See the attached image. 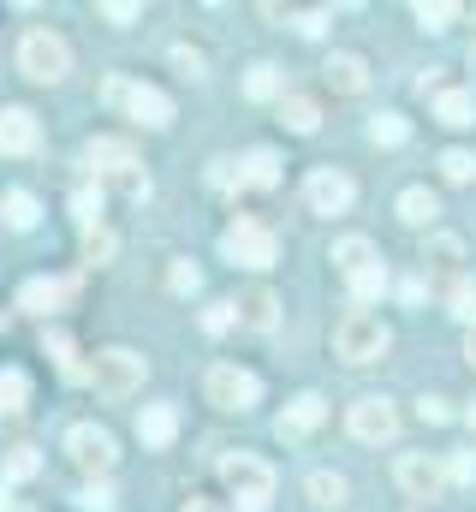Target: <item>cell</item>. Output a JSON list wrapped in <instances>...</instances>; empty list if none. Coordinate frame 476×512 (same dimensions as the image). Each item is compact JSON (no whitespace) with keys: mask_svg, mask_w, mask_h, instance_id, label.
<instances>
[{"mask_svg":"<svg viewBox=\"0 0 476 512\" xmlns=\"http://www.w3.org/2000/svg\"><path fill=\"white\" fill-rule=\"evenodd\" d=\"M102 102H108V108H119V114H131L137 126H149V131L173 126V102H167V90H155V84L108 78V84H102Z\"/></svg>","mask_w":476,"mask_h":512,"instance_id":"1","label":"cell"},{"mask_svg":"<svg viewBox=\"0 0 476 512\" xmlns=\"http://www.w3.org/2000/svg\"><path fill=\"white\" fill-rule=\"evenodd\" d=\"M387 346H393V334H387V322L369 316V310H346L340 328H334V352H340L346 364H381Z\"/></svg>","mask_w":476,"mask_h":512,"instance_id":"2","label":"cell"},{"mask_svg":"<svg viewBox=\"0 0 476 512\" xmlns=\"http://www.w3.org/2000/svg\"><path fill=\"white\" fill-rule=\"evenodd\" d=\"M18 72L36 78V84H66V72H72L66 36H54V30H24V42H18Z\"/></svg>","mask_w":476,"mask_h":512,"instance_id":"3","label":"cell"},{"mask_svg":"<svg viewBox=\"0 0 476 512\" xmlns=\"http://www.w3.org/2000/svg\"><path fill=\"white\" fill-rule=\"evenodd\" d=\"M221 483L233 489L238 512H268V501H274V471H268L256 453H233V459H221Z\"/></svg>","mask_w":476,"mask_h":512,"instance_id":"4","label":"cell"},{"mask_svg":"<svg viewBox=\"0 0 476 512\" xmlns=\"http://www.w3.org/2000/svg\"><path fill=\"white\" fill-rule=\"evenodd\" d=\"M221 256H227L233 268H274V256H280V239H274L262 221L238 215L233 227L221 233Z\"/></svg>","mask_w":476,"mask_h":512,"instance_id":"5","label":"cell"},{"mask_svg":"<svg viewBox=\"0 0 476 512\" xmlns=\"http://www.w3.org/2000/svg\"><path fill=\"white\" fill-rule=\"evenodd\" d=\"M143 376H149V364H143L137 352H125V346H108V352H96V370H90V382H96V393H102L108 405L131 399V393L143 387Z\"/></svg>","mask_w":476,"mask_h":512,"instance_id":"6","label":"cell"},{"mask_svg":"<svg viewBox=\"0 0 476 512\" xmlns=\"http://www.w3.org/2000/svg\"><path fill=\"white\" fill-rule=\"evenodd\" d=\"M209 185L215 191H268V185H280V161L268 149H250L238 161H215L209 167Z\"/></svg>","mask_w":476,"mask_h":512,"instance_id":"7","label":"cell"},{"mask_svg":"<svg viewBox=\"0 0 476 512\" xmlns=\"http://www.w3.org/2000/svg\"><path fill=\"white\" fill-rule=\"evenodd\" d=\"M66 453H72L78 471H96V477H108L114 459H119L114 435H108L102 423H72V429H66Z\"/></svg>","mask_w":476,"mask_h":512,"instance_id":"8","label":"cell"},{"mask_svg":"<svg viewBox=\"0 0 476 512\" xmlns=\"http://www.w3.org/2000/svg\"><path fill=\"white\" fill-rule=\"evenodd\" d=\"M203 393H209V405H221V411H250V405L262 399V382H256L250 370H238V364H215V370L203 376Z\"/></svg>","mask_w":476,"mask_h":512,"instance_id":"9","label":"cell"},{"mask_svg":"<svg viewBox=\"0 0 476 512\" xmlns=\"http://www.w3.org/2000/svg\"><path fill=\"white\" fill-rule=\"evenodd\" d=\"M346 429H352L357 441L381 447V441H393V435H399V411H393V399L363 393V399H352V411H346Z\"/></svg>","mask_w":476,"mask_h":512,"instance_id":"10","label":"cell"},{"mask_svg":"<svg viewBox=\"0 0 476 512\" xmlns=\"http://www.w3.org/2000/svg\"><path fill=\"white\" fill-rule=\"evenodd\" d=\"M357 197L352 173H340V167H316L310 179H304V203L316 209V215H346Z\"/></svg>","mask_w":476,"mask_h":512,"instance_id":"11","label":"cell"},{"mask_svg":"<svg viewBox=\"0 0 476 512\" xmlns=\"http://www.w3.org/2000/svg\"><path fill=\"white\" fill-rule=\"evenodd\" d=\"M393 477H399V489H405L411 501H435V495L447 489V465L429 459V453H405V459L393 465Z\"/></svg>","mask_w":476,"mask_h":512,"instance_id":"12","label":"cell"},{"mask_svg":"<svg viewBox=\"0 0 476 512\" xmlns=\"http://www.w3.org/2000/svg\"><path fill=\"white\" fill-rule=\"evenodd\" d=\"M84 167H90V173H96V179H131V173H137V149H131V143H125V137H90V143H84Z\"/></svg>","mask_w":476,"mask_h":512,"instance_id":"13","label":"cell"},{"mask_svg":"<svg viewBox=\"0 0 476 512\" xmlns=\"http://www.w3.org/2000/svg\"><path fill=\"white\" fill-rule=\"evenodd\" d=\"M322 417H328V399H322V393H298V399L274 417V435H280V441H304V435L322 429Z\"/></svg>","mask_w":476,"mask_h":512,"instance_id":"14","label":"cell"},{"mask_svg":"<svg viewBox=\"0 0 476 512\" xmlns=\"http://www.w3.org/2000/svg\"><path fill=\"white\" fill-rule=\"evenodd\" d=\"M42 143V126L30 108H0V155H30Z\"/></svg>","mask_w":476,"mask_h":512,"instance_id":"15","label":"cell"},{"mask_svg":"<svg viewBox=\"0 0 476 512\" xmlns=\"http://www.w3.org/2000/svg\"><path fill=\"white\" fill-rule=\"evenodd\" d=\"M233 316H238V328L268 334V328L280 322V298H274L268 286H250V292H238V298H233Z\"/></svg>","mask_w":476,"mask_h":512,"instance_id":"16","label":"cell"},{"mask_svg":"<svg viewBox=\"0 0 476 512\" xmlns=\"http://www.w3.org/2000/svg\"><path fill=\"white\" fill-rule=\"evenodd\" d=\"M173 435H179V411L173 405H143L137 411V441L143 447H173Z\"/></svg>","mask_w":476,"mask_h":512,"instance_id":"17","label":"cell"},{"mask_svg":"<svg viewBox=\"0 0 476 512\" xmlns=\"http://www.w3.org/2000/svg\"><path fill=\"white\" fill-rule=\"evenodd\" d=\"M66 280H24V292H18V310H30V316H48V310H60L66 304Z\"/></svg>","mask_w":476,"mask_h":512,"instance_id":"18","label":"cell"},{"mask_svg":"<svg viewBox=\"0 0 476 512\" xmlns=\"http://www.w3.org/2000/svg\"><path fill=\"white\" fill-rule=\"evenodd\" d=\"M322 78L340 90V96H357L363 84H369V66L357 60V54H328V66H322Z\"/></svg>","mask_w":476,"mask_h":512,"instance_id":"19","label":"cell"},{"mask_svg":"<svg viewBox=\"0 0 476 512\" xmlns=\"http://www.w3.org/2000/svg\"><path fill=\"white\" fill-rule=\"evenodd\" d=\"M459 262H465V245H459V239H447V233H441V239H429V251H423V268H429V274H441V280L453 286V280L465 274Z\"/></svg>","mask_w":476,"mask_h":512,"instance_id":"20","label":"cell"},{"mask_svg":"<svg viewBox=\"0 0 476 512\" xmlns=\"http://www.w3.org/2000/svg\"><path fill=\"white\" fill-rule=\"evenodd\" d=\"M435 120H441V126H476V96L471 90H441V96H435Z\"/></svg>","mask_w":476,"mask_h":512,"instance_id":"21","label":"cell"},{"mask_svg":"<svg viewBox=\"0 0 476 512\" xmlns=\"http://www.w3.org/2000/svg\"><path fill=\"white\" fill-rule=\"evenodd\" d=\"M441 215V203H435V191L429 185H411V191H399V221H411V227H429Z\"/></svg>","mask_w":476,"mask_h":512,"instance_id":"22","label":"cell"},{"mask_svg":"<svg viewBox=\"0 0 476 512\" xmlns=\"http://www.w3.org/2000/svg\"><path fill=\"white\" fill-rule=\"evenodd\" d=\"M375 262H381V256H375V245H369V239H357V233L334 245V268H340L346 280H352V274H363V268H375Z\"/></svg>","mask_w":476,"mask_h":512,"instance_id":"23","label":"cell"},{"mask_svg":"<svg viewBox=\"0 0 476 512\" xmlns=\"http://www.w3.org/2000/svg\"><path fill=\"white\" fill-rule=\"evenodd\" d=\"M280 126L298 131V137H310V131L322 126V114H316V102H310V96H280Z\"/></svg>","mask_w":476,"mask_h":512,"instance_id":"24","label":"cell"},{"mask_svg":"<svg viewBox=\"0 0 476 512\" xmlns=\"http://www.w3.org/2000/svg\"><path fill=\"white\" fill-rule=\"evenodd\" d=\"M0 215H6V227H18V233H30L42 209H36V197H30V191H6V203H0Z\"/></svg>","mask_w":476,"mask_h":512,"instance_id":"25","label":"cell"},{"mask_svg":"<svg viewBox=\"0 0 476 512\" xmlns=\"http://www.w3.org/2000/svg\"><path fill=\"white\" fill-rule=\"evenodd\" d=\"M36 471H42L36 447H12V453H6V465H0V489H6V483H30Z\"/></svg>","mask_w":476,"mask_h":512,"instance_id":"26","label":"cell"},{"mask_svg":"<svg viewBox=\"0 0 476 512\" xmlns=\"http://www.w3.org/2000/svg\"><path fill=\"white\" fill-rule=\"evenodd\" d=\"M447 304H453V316H459V322H471V328H476V274H471V268L447 286Z\"/></svg>","mask_w":476,"mask_h":512,"instance_id":"27","label":"cell"},{"mask_svg":"<svg viewBox=\"0 0 476 512\" xmlns=\"http://www.w3.org/2000/svg\"><path fill=\"white\" fill-rule=\"evenodd\" d=\"M24 399H30V376L24 370H0V417L24 411Z\"/></svg>","mask_w":476,"mask_h":512,"instance_id":"28","label":"cell"},{"mask_svg":"<svg viewBox=\"0 0 476 512\" xmlns=\"http://www.w3.org/2000/svg\"><path fill=\"white\" fill-rule=\"evenodd\" d=\"M310 501L316 507H346V477L340 471H316L310 477Z\"/></svg>","mask_w":476,"mask_h":512,"instance_id":"29","label":"cell"},{"mask_svg":"<svg viewBox=\"0 0 476 512\" xmlns=\"http://www.w3.org/2000/svg\"><path fill=\"white\" fill-rule=\"evenodd\" d=\"M405 137H411V126H405L399 114H375V120H369V143H381V149H399Z\"/></svg>","mask_w":476,"mask_h":512,"instance_id":"30","label":"cell"},{"mask_svg":"<svg viewBox=\"0 0 476 512\" xmlns=\"http://www.w3.org/2000/svg\"><path fill=\"white\" fill-rule=\"evenodd\" d=\"M346 286H352V298H357V304H375V298L387 292V268L375 262V268H363V274H352Z\"/></svg>","mask_w":476,"mask_h":512,"instance_id":"31","label":"cell"},{"mask_svg":"<svg viewBox=\"0 0 476 512\" xmlns=\"http://www.w3.org/2000/svg\"><path fill=\"white\" fill-rule=\"evenodd\" d=\"M244 96H256V102H268V96H280V66H250V78H244Z\"/></svg>","mask_w":476,"mask_h":512,"instance_id":"32","label":"cell"},{"mask_svg":"<svg viewBox=\"0 0 476 512\" xmlns=\"http://www.w3.org/2000/svg\"><path fill=\"white\" fill-rule=\"evenodd\" d=\"M72 221H78L84 233H96V227H102V191H78V197H72Z\"/></svg>","mask_w":476,"mask_h":512,"instance_id":"33","label":"cell"},{"mask_svg":"<svg viewBox=\"0 0 476 512\" xmlns=\"http://www.w3.org/2000/svg\"><path fill=\"white\" fill-rule=\"evenodd\" d=\"M441 173H447L453 185H471L476 179V155L471 149H447V155H441Z\"/></svg>","mask_w":476,"mask_h":512,"instance_id":"34","label":"cell"},{"mask_svg":"<svg viewBox=\"0 0 476 512\" xmlns=\"http://www.w3.org/2000/svg\"><path fill=\"white\" fill-rule=\"evenodd\" d=\"M453 18H459L453 0H423V6H417V24H423V30H447Z\"/></svg>","mask_w":476,"mask_h":512,"instance_id":"35","label":"cell"},{"mask_svg":"<svg viewBox=\"0 0 476 512\" xmlns=\"http://www.w3.org/2000/svg\"><path fill=\"white\" fill-rule=\"evenodd\" d=\"M167 286H173V292H185V298H191V292H203V274H197V268H191V262H185V256H179V262H173V268H167Z\"/></svg>","mask_w":476,"mask_h":512,"instance_id":"36","label":"cell"},{"mask_svg":"<svg viewBox=\"0 0 476 512\" xmlns=\"http://www.w3.org/2000/svg\"><path fill=\"white\" fill-rule=\"evenodd\" d=\"M173 66H179L185 78H203V66H209V54H203V48H191V42H179V48H173Z\"/></svg>","mask_w":476,"mask_h":512,"instance_id":"37","label":"cell"},{"mask_svg":"<svg viewBox=\"0 0 476 512\" xmlns=\"http://www.w3.org/2000/svg\"><path fill=\"white\" fill-rule=\"evenodd\" d=\"M108 256H114V233H108V227L84 233V262H108Z\"/></svg>","mask_w":476,"mask_h":512,"instance_id":"38","label":"cell"},{"mask_svg":"<svg viewBox=\"0 0 476 512\" xmlns=\"http://www.w3.org/2000/svg\"><path fill=\"white\" fill-rule=\"evenodd\" d=\"M78 507H84V512H114V489H108V483H84Z\"/></svg>","mask_w":476,"mask_h":512,"instance_id":"39","label":"cell"},{"mask_svg":"<svg viewBox=\"0 0 476 512\" xmlns=\"http://www.w3.org/2000/svg\"><path fill=\"white\" fill-rule=\"evenodd\" d=\"M447 477H453V483H476V447H459V453L447 459Z\"/></svg>","mask_w":476,"mask_h":512,"instance_id":"40","label":"cell"},{"mask_svg":"<svg viewBox=\"0 0 476 512\" xmlns=\"http://www.w3.org/2000/svg\"><path fill=\"white\" fill-rule=\"evenodd\" d=\"M417 417H423V423H447V417H453V405H447V399H435V393H423V399H417Z\"/></svg>","mask_w":476,"mask_h":512,"instance_id":"41","label":"cell"},{"mask_svg":"<svg viewBox=\"0 0 476 512\" xmlns=\"http://www.w3.org/2000/svg\"><path fill=\"white\" fill-rule=\"evenodd\" d=\"M233 322H238V316H233V304H209V310H203V328H209V334H227Z\"/></svg>","mask_w":476,"mask_h":512,"instance_id":"42","label":"cell"},{"mask_svg":"<svg viewBox=\"0 0 476 512\" xmlns=\"http://www.w3.org/2000/svg\"><path fill=\"white\" fill-rule=\"evenodd\" d=\"M137 12H143V6H131V0H108V6H102V18H108V24H131Z\"/></svg>","mask_w":476,"mask_h":512,"instance_id":"43","label":"cell"},{"mask_svg":"<svg viewBox=\"0 0 476 512\" xmlns=\"http://www.w3.org/2000/svg\"><path fill=\"white\" fill-rule=\"evenodd\" d=\"M328 18H334V12H328V6H316V12H304V18H298V30H304V36H322V30H328Z\"/></svg>","mask_w":476,"mask_h":512,"instance_id":"44","label":"cell"},{"mask_svg":"<svg viewBox=\"0 0 476 512\" xmlns=\"http://www.w3.org/2000/svg\"><path fill=\"white\" fill-rule=\"evenodd\" d=\"M417 96H441V66H429V72L417 78Z\"/></svg>","mask_w":476,"mask_h":512,"instance_id":"45","label":"cell"},{"mask_svg":"<svg viewBox=\"0 0 476 512\" xmlns=\"http://www.w3.org/2000/svg\"><path fill=\"white\" fill-rule=\"evenodd\" d=\"M399 298H405V304H423V298H429V280H405Z\"/></svg>","mask_w":476,"mask_h":512,"instance_id":"46","label":"cell"},{"mask_svg":"<svg viewBox=\"0 0 476 512\" xmlns=\"http://www.w3.org/2000/svg\"><path fill=\"white\" fill-rule=\"evenodd\" d=\"M185 512H221V507H215V501H203V495H191V501H185Z\"/></svg>","mask_w":476,"mask_h":512,"instance_id":"47","label":"cell"},{"mask_svg":"<svg viewBox=\"0 0 476 512\" xmlns=\"http://www.w3.org/2000/svg\"><path fill=\"white\" fill-rule=\"evenodd\" d=\"M465 358L476 364V328H465Z\"/></svg>","mask_w":476,"mask_h":512,"instance_id":"48","label":"cell"},{"mask_svg":"<svg viewBox=\"0 0 476 512\" xmlns=\"http://www.w3.org/2000/svg\"><path fill=\"white\" fill-rule=\"evenodd\" d=\"M0 512H36V507H24V501H0Z\"/></svg>","mask_w":476,"mask_h":512,"instance_id":"49","label":"cell"},{"mask_svg":"<svg viewBox=\"0 0 476 512\" xmlns=\"http://www.w3.org/2000/svg\"><path fill=\"white\" fill-rule=\"evenodd\" d=\"M471 429H476V405H471Z\"/></svg>","mask_w":476,"mask_h":512,"instance_id":"50","label":"cell"}]
</instances>
